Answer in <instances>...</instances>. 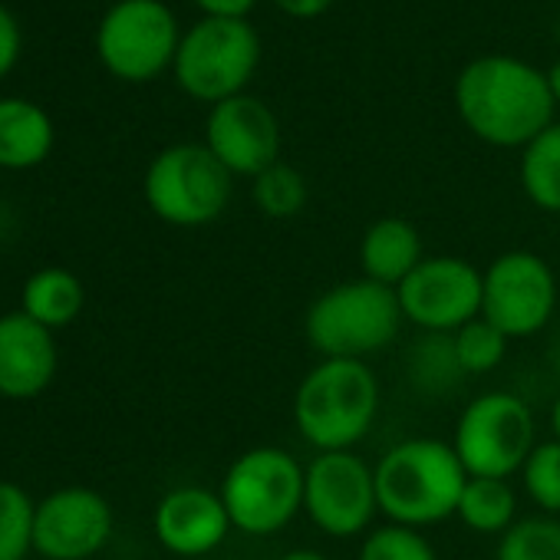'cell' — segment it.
Segmentation results:
<instances>
[{
    "mask_svg": "<svg viewBox=\"0 0 560 560\" xmlns=\"http://www.w3.org/2000/svg\"><path fill=\"white\" fill-rule=\"evenodd\" d=\"M452 100L465 129L494 149H524L557 113L547 73L504 54H485L465 63Z\"/></svg>",
    "mask_w": 560,
    "mask_h": 560,
    "instance_id": "1",
    "label": "cell"
},
{
    "mask_svg": "<svg viewBox=\"0 0 560 560\" xmlns=\"http://www.w3.org/2000/svg\"><path fill=\"white\" fill-rule=\"evenodd\" d=\"M373 478L380 514L389 524L425 530L455 517L468 471L455 455L452 442L416 435L389 445L376 458Z\"/></svg>",
    "mask_w": 560,
    "mask_h": 560,
    "instance_id": "2",
    "label": "cell"
},
{
    "mask_svg": "<svg viewBox=\"0 0 560 560\" xmlns=\"http://www.w3.org/2000/svg\"><path fill=\"white\" fill-rule=\"evenodd\" d=\"M380 376L360 360L314 363L291 399L298 435L314 452H353L380 419Z\"/></svg>",
    "mask_w": 560,
    "mask_h": 560,
    "instance_id": "3",
    "label": "cell"
},
{
    "mask_svg": "<svg viewBox=\"0 0 560 560\" xmlns=\"http://www.w3.org/2000/svg\"><path fill=\"white\" fill-rule=\"evenodd\" d=\"M402 307L393 288L370 277L343 280L317 294L304 314V337L320 360H360L386 353L402 334Z\"/></svg>",
    "mask_w": 560,
    "mask_h": 560,
    "instance_id": "4",
    "label": "cell"
},
{
    "mask_svg": "<svg viewBox=\"0 0 560 560\" xmlns=\"http://www.w3.org/2000/svg\"><path fill=\"white\" fill-rule=\"evenodd\" d=\"M218 494L234 530L273 537L304 514V462L280 445H254L228 465Z\"/></svg>",
    "mask_w": 560,
    "mask_h": 560,
    "instance_id": "5",
    "label": "cell"
},
{
    "mask_svg": "<svg viewBox=\"0 0 560 560\" xmlns=\"http://www.w3.org/2000/svg\"><path fill=\"white\" fill-rule=\"evenodd\" d=\"M142 188L159 221L175 228H205L224 214L234 175L205 142H178L149 162Z\"/></svg>",
    "mask_w": 560,
    "mask_h": 560,
    "instance_id": "6",
    "label": "cell"
},
{
    "mask_svg": "<svg viewBox=\"0 0 560 560\" xmlns=\"http://www.w3.org/2000/svg\"><path fill=\"white\" fill-rule=\"evenodd\" d=\"M537 445V422L517 393L491 389L465 402L458 412L452 448L468 478H511Z\"/></svg>",
    "mask_w": 560,
    "mask_h": 560,
    "instance_id": "7",
    "label": "cell"
},
{
    "mask_svg": "<svg viewBox=\"0 0 560 560\" xmlns=\"http://www.w3.org/2000/svg\"><path fill=\"white\" fill-rule=\"evenodd\" d=\"M260 67V37L247 21L205 18L182 34L175 54L178 86L208 106L241 96Z\"/></svg>",
    "mask_w": 560,
    "mask_h": 560,
    "instance_id": "8",
    "label": "cell"
},
{
    "mask_svg": "<svg viewBox=\"0 0 560 560\" xmlns=\"http://www.w3.org/2000/svg\"><path fill=\"white\" fill-rule=\"evenodd\" d=\"M481 317L508 340L544 334L557 317V273L524 247L498 254L481 270Z\"/></svg>",
    "mask_w": 560,
    "mask_h": 560,
    "instance_id": "9",
    "label": "cell"
},
{
    "mask_svg": "<svg viewBox=\"0 0 560 560\" xmlns=\"http://www.w3.org/2000/svg\"><path fill=\"white\" fill-rule=\"evenodd\" d=\"M304 514L327 537L363 540L380 517L373 465L357 452H317L304 465Z\"/></svg>",
    "mask_w": 560,
    "mask_h": 560,
    "instance_id": "10",
    "label": "cell"
},
{
    "mask_svg": "<svg viewBox=\"0 0 560 560\" xmlns=\"http://www.w3.org/2000/svg\"><path fill=\"white\" fill-rule=\"evenodd\" d=\"M178 44V21L162 0H119L103 14L96 31L103 67L129 83H145L168 70Z\"/></svg>",
    "mask_w": 560,
    "mask_h": 560,
    "instance_id": "11",
    "label": "cell"
},
{
    "mask_svg": "<svg viewBox=\"0 0 560 560\" xmlns=\"http://www.w3.org/2000/svg\"><path fill=\"white\" fill-rule=\"evenodd\" d=\"M396 298L419 334H455L481 317V270L455 254H429L396 288Z\"/></svg>",
    "mask_w": 560,
    "mask_h": 560,
    "instance_id": "12",
    "label": "cell"
},
{
    "mask_svg": "<svg viewBox=\"0 0 560 560\" xmlns=\"http://www.w3.org/2000/svg\"><path fill=\"white\" fill-rule=\"evenodd\" d=\"M205 145L234 178H257L280 162V122L264 100L241 93L211 106Z\"/></svg>",
    "mask_w": 560,
    "mask_h": 560,
    "instance_id": "13",
    "label": "cell"
},
{
    "mask_svg": "<svg viewBox=\"0 0 560 560\" xmlns=\"http://www.w3.org/2000/svg\"><path fill=\"white\" fill-rule=\"evenodd\" d=\"M113 534V508L93 488H63L37 504L34 547L50 560H86Z\"/></svg>",
    "mask_w": 560,
    "mask_h": 560,
    "instance_id": "14",
    "label": "cell"
},
{
    "mask_svg": "<svg viewBox=\"0 0 560 560\" xmlns=\"http://www.w3.org/2000/svg\"><path fill=\"white\" fill-rule=\"evenodd\" d=\"M152 527L159 544L185 560H205L234 530L221 494L201 485H182L162 494Z\"/></svg>",
    "mask_w": 560,
    "mask_h": 560,
    "instance_id": "15",
    "label": "cell"
},
{
    "mask_svg": "<svg viewBox=\"0 0 560 560\" xmlns=\"http://www.w3.org/2000/svg\"><path fill=\"white\" fill-rule=\"evenodd\" d=\"M57 373L54 334L24 311L0 317V396L34 399Z\"/></svg>",
    "mask_w": 560,
    "mask_h": 560,
    "instance_id": "16",
    "label": "cell"
},
{
    "mask_svg": "<svg viewBox=\"0 0 560 560\" xmlns=\"http://www.w3.org/2000/svg\"><path fill=\"white\" fill-rule=\"evenodd\" d=\"M360 277H370L383 288H399L402 280L429 257L419 228L402 214L376 218L360 237Z\"/></svg>",
    "mask_w": 560,
    "mask_h": 560,
    "instance_id": "17",
    "label": "cell"
},
{
    "mask_svg": "<svg viewBox=\"0 0 560 560\" xmlns=\"http://www.w3.org/2000/svg\"><path fill=\"white\" fill-rule=\"evenodd\" d=\"M54 149V122L31 100H0V168H34Z\"/></svg>",
    "mask_w": 560,
    "mask_h": 560,
    "instance_id": "18",
    "label": "cell"
},
{
    "mask_svg": "<svg viewBox=\"0 0 560 560\" xmlns=\"http://www.w3.org/2000/svg\"><path fill=\"white\" fill-rule=\"evenodd\" d=\"M406 380L422 399H448L465 386V370L458 363L452 334H419L406 353Z\"/></svg>",
    "mask_w": 560,
    "mask_h": 560,
    "instance_id": "19",
    "label": "cell"
},
{
    "mask_svg": "<svg viewBox=\"0 0 560 560\" xmlns=\"http://www.w3.org/2000/svg\"><path fill=\"white\" fill-rule=\"evenodd\" d=\"M517 182L524 198L537 211L560 214V122L557 119L521 149Z\"/></svg>",
    "mask_w": 560,
    "mask_h": 560,
    "instance_id": "20",
    "label": "cell"
},
{
    "mask_svg": "<svg viewBox=\"0 0 560 560\" xmlns=\"http://www.w3.org/2000/svg\"><path fill=\"white\" fill-rule=\"evenodd\" d=\"M83 284L63 267H44L24 284V314L47 330L67 327L83 311Z\"/></svg>",
    "mask_w": 560,
    "mask_h": 560,
    "instance_id": "21",
    "label": "cell"
},
{
    "mask_svg": "<svg viewBox=\"0 0 560 560\" xmlns=\"http://www.w3.org/2000/svg\"><path fill=\"white\" fill-rule=\"evenodd\" d=\"M455 517L485 537H501L517 521V491L508 478H468Z\"/></svg>",
    "mask_w": 560,
    "mask_h": 560,
    "instance_id": "22",
    "label": "cell"
},
{
    "mask_svg": "<svg viewBox=\"0 0 560 560\" xmlns=\"http://www.w3.org/2000/svg\"><path fill=\"white\" fill-rule=\"evenodd\" d=\"M307 198H311L307 178L301 175V168L288 162H273L257 178H250V201L270 221L298 218L307 208Z\"/></svg>",
    "mask_w": 560,
    "mask_h": 560,
    "instance_id": "23",
    "label": "cell"
},
{
    "mask_svg": "<svg viewBox=\"0 0 560 560\" xmlns=\"http://www.w3.org/2000/svg\"><path fill=\"white\" fill-rule=\"evenodd\" d=\"M494 560H560V517H517L498 537Z\"/></svg>",
    "mask_w": 560,
    "mask_h": 560,
    "instance_id": "24",
    "label": "cell"
},
{
    "mask_svg": "<svg viewBox=\"0 0 560 560\" xmlns=\"http://www.w3.org/2000/svg\"><path fill=\"white\" fill-rule=\"evenodd\" d=\"M517 475L537 514L560 517V442L557 439L537 442Z\"/></svg>",
    "mask_w": 560,
    "mask_h": 560,
    "instance_id": "25",
    "label": "cell"
},
{
    "mask_svg": "<svg viewBox=\"0 0 560 560\" xmlns=\"http://www.w3.org/2000/svg\"><path fill=\"white\" fill-rule=\"evenodd\" d=\"M452 343H455V353H458V363H462L465 376L471 380V376L494 373L504 363L511 340L494 324H488L485 317H478V320L465 324L462 330H455L452 334Z\"/></svg>",
    "mask_w": 560,
    "mask_h": 560,
    "instance_id": "26",
    "label": "cell"
},
{
    "mask_svg": "<svg viewBox=\"0 0 560 560\" xmlns=\"http://www.w3.org/2000/svg\"><path fill=\"white\" fill-rule=\"evenodd\" d=\"M34 514L31 494L11 481H0V560H24L34 547Z\"/></svg>",
    "mask_w": 560,
    "mask_h": 560,
    "instance_id": "27",
    "label": "cell"
},
{
    "mask_svg": "<svg viewBox=\"0 0 560 560\" xmlns=\"http://www.w3.org/2000/svg\"><path fill=\"white\" fill-rule=\"evenodd\" d=\"M357 560H439L425 530L402 524H376L357 550Z\"/></svg>",
    "mask_w": 560,
    "mask_h": 560,
    "instance_id": "28",
    "label": "cell"
},
{
    "mask_svg": "<svg viewBox=\"0 0 560 560\" xmlns=\"http://www.w3.org/2000/svg\"><path fill=\"white\" fill-rule=\"evenodd\" d=\"M21 57V27H18V18L0 8V77H8L14 70Z\"/></svg>",
    "mask_w": 560,
    "mask_h": 560,
    "instance_id": "29",
    "label": "cell"
},
{
    "mask_svg": "<svg viewBox=\"0 0 560 560\" xmlns=\"http://www.w3.org/2000/svg\"><path fill=\"white\" fill-rule=\"evenodd\" d=\"M205 11V18H224V21H247L257 0H195Z\"/></svg>",
    "mask_w": 560,
    "mask_h": 560,
    "instance_id": "30",
    "label": "cell"
},
{
    "mask_svg": "<svg viewBox=\"0 0 560 560\" xmlns=\"http://www.w3.org/2000/svg\"><path fill=\"white\" fill-rule=\"evenodd\" d=\"M277 11H284L288 18H298V21H314L320 18L324 11H330L334 0H273Z\"/></svg>",
    "mask_w": 560,
    "mask_h": 560,
    "instance_id": "31",
    "label": "cell"
},
{
    "mask_svg": "<svg viewBox=\"0 0 560 560\" xmlns=\"http://www.w3.org/2000/svg\"><path fill=\"white\" fill-rule=\"evenodd\" d=\"M547 366H550L553 380H560V324H557V330H553V337L547 343Z\"/></svg>",
    "mask_w": 560,
    "mask_h": 560,
    "instance_id": "32",
    "label": "cell"
},
{
    "mask_svg": "<svg viewBox=\"0 0 560 560\" xmlns=\"http://www.w3.org/2000/svg\"><path fill=\"white\" fill-rule=\"evenodd\" d=\"M277 560H330L324 550H314V547H294L288 550L284 557H277Z\"/></svg>",
    "mask_w": 560,
    "mask_h": 560,
    "instance_id": "33",
    "label": "cell"
},
{
    "mask_svg": "<svg viewBox=\"0 0 560 560\" xmlns=\"http://www.w3.org/2000/svg\"><path fill=\"white\" fill-rule=\"evenodd\" d=\"M547 83H550V93H553V103L560 106V60L547 70Z\"/></svg>",
    "mask_w": 560,
    "mask_h": 560,
    "instance_id": "34",
    "label": "cell"
},
{
    "mask_svg": "<svg viewBox=\"0 0 560 560\" xmlns=\"http://www.w3.org/2000/svg\"><path fill=\"white\" fill-rule=\"evenodd\" d=\"M550 432H553V439L560 442V393H557V399H553V406H550Z\"/></svg>",
    "mask_w": 560,
    "mask_h": 560,
    "instance_id": "35",
    "label": "cell"
},
{
    "mask_svg": "<svg viewBox=\"0 0 560 560\" xmlns=\"http://www.w3.org/2000/svg\"><path fill=\"white\" fill-rule=\"evenodd\" d=\"M205 560H208V557H205Z\"/></svg>",
    "mask_w": 560,
    "mask_h": 560,
    "instance_id": "36",
    "label": "cell"
}]
</instances>
